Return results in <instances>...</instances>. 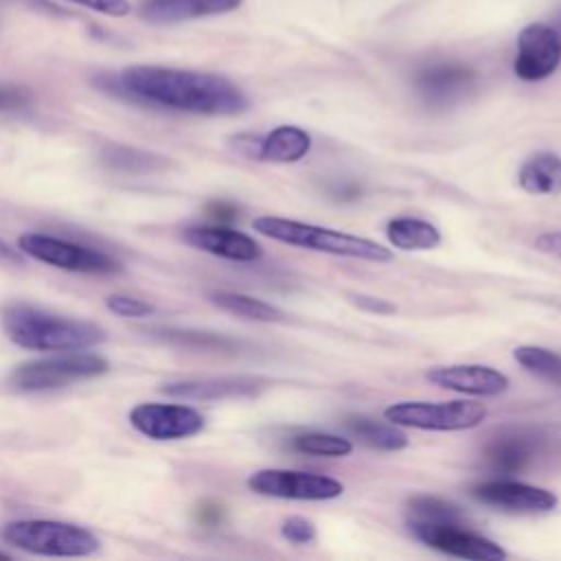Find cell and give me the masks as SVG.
<instances>
[{"label":"cell","mask_w":561,"mask_h":561,"mask_svg":"<svg viewBox=\"0 0 561 561\" xmlns=\"http://www.w3.org/2000/svg\"><path fill=\"white\" fill-rule=\"evenodd\" d=\"M96 83L118 99L175 112L234 116L248 110V96L239 85L224 75L204 70L142 64L101 75Z\"/></svg>","instance_id":"obj_1"},{"label":"cell","mask_w":561,"mask_h":561,"mask_svg":"<svg viewBox=\"0 0 561 561\" xmlns=\"http://www.w3.org/2000/svg\"><path fill=\"white\" fill-rule=\"evenodd\" d=\"M0 322L7 337L28 351H81L105 340V331L94 322L53 313L26 302L7 305L0 313Z\"/></svg>","instance_id":"obj_2"},{"label":"cell","mask_w":561,"mask_h":561,"mask_svg":"<svg viewBox=\"0 0 561 561\" xmlns=\"http://www.w3.org/2000/svg\"><path fill=\"white\" fill-rule=\"evenodd\" d=\"M252 228L267 239L287 243L294 248H302V250H316L333 256L359 259L370 263H386L392 259V252L373 239L340 232L324 226L296 221V219L263 215L252 221Z\"/></svg>","instance_id":"obj_3"},{"label":"cell","mask_w":561,"mask_h":561,"mask_svg":"<svg viewBox=\"0 0 561 561\" xmlns=\"http://www.w3.org/2000/svg\"><path fill=\"white\" fill-rule=\"evenodd\" d=\"M2 539L42 557H90L101 548L99 537L90 528L59 519L11 522L2 528Z\"/></svg>","instance_id":"obj_4"},{"label":"cell","mask_w":561,"mask_h":561,"mask_svg":"<svg viewBox=\"0 0 561 561\" xmlns=\"http://www.w3.org/2000/svg\"><path fill=\"white\" fill-rule=\"evenodd\" d=\"M110 370V362L88 351H59L48 357L28 359L15 366L9 381L20 392H44L77 381L101 377Z\"/></svg>","instance_id":"obj_5"},{"label":"cell","mask_w":561,"mask_h":561,"mask_svg":"<svg viewBox=\"0 0 561 561\" xmlns=\"http://www.w3.org/2000/svg\"><path fill=\"white\" fill-rule=\"evenodd\" d=\"M386 421L432 432H458L478 427L486 419L484 403L478 401H399L383 410Z\"/></svg>","instance_id":"obj_6"},{"label":"cell","mask_w":561,"mask_h":561,"mask_svg":"<svg viewBox=\"0 0 561 561\" xmlns=\"http://www.w3.org/2000/svg\"><path fill=\"white\" fill-rule=\"evenodd\" d=\"M18 248L46 265L79 272V274H114L121 272V263L110 254L66 241L61 237H50L44 232H24L18 239Z\"/></svg>","instance_id":"obj_7"},{"label":"cell","mask_w":561,"mask_h":561,"mask_svg":"<svg viewBox=\"0 0 561 561\" xmlns=\"http://www.w3.org/2000/svg\"><path fill=\"white\" fill-rule=\"evenodd\" d=\"M250 491L265 497L280 500H309L322 502L344 493V484L324 473L294 471V469H261L248 478Z\"/></svg>","instance_id":"obj_8"},{"label":"cell","mask_w":561,"mask_h":561,"mask_svg":"<svg viewBox=\"0 0 561 561\" xmlns=\"http://www.w3.org/2000/svg\"><path fill=\"white\" fill-rule=\"evenodd\" d=\"M136 432L153 440H180L204 430L206 419L199 410L184 403H138L129 410Z\"/></svg>","instance_id":"obj_9"},{"label":"cell","mask_w":561,"mask_h":561,"mask_svg":"<svg viewBox=\"0 0 561 561\" xmlns=\"http://www.w3.org/2000/svg\"><path fill=\"white\" fill-rule=\"evenodd\" d=\"M561 64V33L543 22L526 24L517 35L513 72L522 81H541Z\"/></svg>","instance_id":"obj_10"},{"label":"cell","mask_w":561,"mask_h":561,"mask_svg":"<svg viewBox=\"0 0 561 561\" xmlns=\"http://www.w3.org/2000/svg\"><path fill=\"white\" fill-rule=\"evenodd\" d=\"M410 530L430 548L451 557L473 561H500L508 557L500 543L462 528V524H410Z\"/></svg>","instance_id":"obj_11"},{"label":"cell","mask_w":561,"mask_h":561,"mask_svg":"<svg viewBox=\"0 0 561 561\" xmlns=\"http://www.w3.org/2000/svg\"><path fill=\"white\" fill-rule=\"evenodd\" d=\"M546 445L548 436L535 427H506L486 443L484 456L495 471L511 476L528 469Z\"/></svg>","instance_id":"obj_12"},{"label":"cell","mask_w":561,"mask_h":561,"mask_svg":"<svg viewBox=\"0 0 561 561\" xmlns=\"http://www.w3.org/2000/svg\"><path fill=\"white\" fill-rule=\"evenodd\" d=\"M471 495L482 504L511 513H550L559 504L552 491L517 480L480 482L471 489Z\"/></svg>","instance_id":"obj_13"},{"label":"cell","mask_w":561,"mask_h":561,"mask_svg":"<svg viewBox=\"0 0 561 561\" xmlns=\"http://www.w3.org/2000/svg\"><path fill=\"white\" fill-rule=\"evenodd\" d=\"M425 377L438 388L454 390L460 394H471V397H497L506 392L511 386L504 373L484 364L436 366V368H430Z\"/></svg>","instance_id":"obj_14"},{"label":"cell","mask_w":561,"mask_h":561,"mask_svg":"<svg viewBox=\"0 0 561 561\" xmlns=\"http://www.w3.org/2000/svg\"><path fill=\"white\" fill-rule=\"evenodd\" d=\"M182 239L193 245L195 250L228 259V261H241L250 263L261 259V245L248 237L245 232H239L230 226H188L182 232Z\"/></svg>","instance_id":"obj_15"},{"label":"cell","mask_w":561,"mask_h":561,"mask_svg":"<svg viewBox=\"0 0 561 561\" xmlns=\"http://www.w3.org/2000/svg\"><path fill=\"white\" fill-rule=\"evenodd\" d=\"M265 379L261 377H206V379H188L167 383L162 388L164 394L188 401H217V399H237V397H254L265 388Z\"/></svg>","instance_id":"obj_16"},{"label":"cell","mask_w":561,"mask_h":561,"mask_svg":"<svg viewBox=\"0 0 561 561\" xmlns=\"http://www.w3.org/2000/svg\"><path fill=\"white\" fill-rule=\"evenodd\" d=\"M476 75L469 66L456 61L432 64L416 77V90L432 105H447L465 96L473 88Z\"/></svg>","instance_id":"obj_17"},{"label":"cell","mask_w":561,"mask_h":561,"mask_svg":"<svg viewBox=\"0 0 561 561\" xmlns=\"http://www.w3.org/2000/svg\"><path fill=\"white\" fill-rule=\"evenodd\" d=\"M243 0H145L140 18L151 24H175L195 18L221 15L241 7Z\"/></svg>","instance_id":"obj_18"},{"label":"cell","mask_w":561,"mask_h":561,"mask_svg":"<svg viewBox=\"0 0 561 561\" xmlns=\"http://www.w3.org/2000/svg\"><path fill=\"white\" fill-rule=\"evenodd\" d=\"M311 149V136L296 125H280L259 142V160L265 162H298Z\"/></svg>","instance_id":"obj_19"},{"label":"cell","mask_w":561,"mask_h":561,"mask_svg":"<svg viewBox=\"0 0 561 561\" xmlns=\"http://www.w3.org/2000/svg\"><path fill=\"white\" fill-rule=\"evenodd\" d=\"M519 186L530 195L561 193V156L552 151L533 153L517 173Z\"/></svg>","instance_id":"obj_20"},{"label":"cell","mask_w":561,"mask_h":561,"mask_svg":"<svg viewBox=\"0 0 561 561\" xmlns=\"http://www.w3.org/2000/svg\"><path fill=\"white\" fill-rule=\"evenodd\" d=\"M344 427L355 436L359 443L373 449L383 451H399L408 447V438L394 423H381L364 414H351L344 419Z\"/></svg>","instance_id":"obj_21"},{"label":"cell","mask_w":561,"mask_h":561,"mask_svg":"<svg viewBox=\"0 0 561 561\" xmlns=\"http://www.w3.org/2000/svg\"><path fill=\"white\" fill-rule=\"evenodd\" d=\"M386 237L399 250H432L440 243L438 228L419 217L390 219L386 226Z\"/></svg>","instance_id":"obj_22"},{"label":"cell","mask_w":561,"mask_h":561,"mask_svg":"<svg viewBox=\"0 0 561 561\" xmlns=\"http://www.w3.org/2000/svg\"><path fill=\"white\" fill-rule=\"evenodd\" d=\"M208 298L221 311H228V313L245 318V320H254V322H283L285 320V313L278 307H274L265 300H259L254 296H248V294L213 291Z\"/></svg>","instance_id":"obj_23"},{"label":"cell","mask_w":561,"mask_h":561,"mask_svg":"<svg viewBox=\"0 0 561 561\" xmlns=\"http://www.w3.org/2000/svg\"><path fill=\"white\" fill-rule=\"evenodd\" d=\"M101 160L105 167L121 171V173H149V171H158L164 160L162 156L142 151V149H134V147H125V145H107L101 151Z\"/></svg>","instance_id":"obj_24"},{"label":"cell","mask_w":561,"mask_h":561,"mask_svg":"<svg viewBox=\"0 0 561 561\" xmlns=\"http://www.w3.org/2000/svg\"><path fill=\"white\" fill-rule=\"evenodd\" d=\"M160 342L193 348V351H234L237 342L219 335V333H206V331H188V329H156L151 331Z\"/></svg>","instance_id":"obj_25"},{"label":"cell","mask_w":561,"mask_h":561,"mask_svg":"<svg viewBox=\"0 0 561 561\" xmlns=\"http://www.w3.org/2000/svg\"><path fill=\"white\" fill-rule=\"evenodd\" d=\"M408 524H462V513L440 497L416 495L408 502Z\"/></svg>","instance_id":"obj_26"},{"label":"cell","mask_w":561,"mask_h":561,"mask_svg":"<svg viewBox=\"0 0 561 561\" xmlns=\"http://www.w3.org/2000/svg\"><path fill=\"white\" fill-rule=\"evenodd\" d=\"M513 357L524 370L548 381L561 383V355L541 346H517L513 351Z\"/></svg>","instance_id":"obj_27"},{"label":"cell","mask_w":561,"mask_h":561,"mask_svg":"<svg viewBox=\"0 0 561 561\" xmlns=\"http://www.w3.org/2000/svg\"><path fill=\"white\" fill-rule=\"evenodd\" d=\"M291 447L300 454L309 456H327V458H342L353 451V443L344 436L335 434H322V432H307L298 434L291 440Z\"/></svg>","instance_id":"obj_28"},{"label":"cell","mask_w":561,"mask_h":561,"mask_svg":"<svg viewBox=\"0 0 561 561\" xmlns=\"http://www.w3.org/2000/svg\"><path fill=\"white\" fill-rule=\"evenodd\" d=\"M105 307L114 316H123V318H147V316H151L156 311L153 305H149L142 298L129 296V294H110L105 298Z\"/></svg>","instance_id":"obj_29"},{"label":"cell","mask_w":561,"mask_h":561,"mask_svg":"<svg viewBox=\"0 0 561 561\" xmlns=\"http://www.w3.org/2000/svg\"><path fill=\"white\" fill-rule=\"evenodd\" d=\"M280 535L291 541V543H298V546H305V543H311L316 539V526L305 519V517H287L280 526Z\"/></svg>","instance_id":"obj_30"},{"label":"cell","mask_w":561,"mask_h":561,"mask_svg":"<svg viewBox=\"0 0 561 561\" xmlns=\"http://www.w3.org/2000/svg\"><path fill=\"white\" fill-rule=\"evenodd\" d=\"M33 101V94L24 85L15 83H0V112H15L28 107Z\"/></svg>","instance_id":"obj_31"},{"label":"cell","mask_w":561,"mask_h":561,"mask_svg":"<svg viewBox=\"0 0 561 561\" xmlns=\"http://www.w3.org/2000/svg\"><path fill=\"white\" fill-rule=\"evenodd\" d=\"M75 4H81L85 9H92L96 13H105L112 18H121L129 13V2L127 0H70Z\"/></svg>","instance_id":"obj_32"},{"label":"cell","mask_w":561,"mask_h":561,"mask_svg":"<svg viewBox=\"0 0 561 561\" xmlns=\"http://www.w3.org/2000/svg\"><path fill=\"white\" fill-rule=\"evenodd\" d=\"M351 300L364 309V311H370V313H377V316H386V313H394V305L383 300V298H377V296H351Z\"/></svg>","instance_id":"obj_33"},{"label":"cell","mask_w":561,"mask_h":561,"mask_svg":"<svg viewBox=\"0 0 561 561\" xmlns=\"http://www.w3.org/2000/svg\"><path fill=\"white\" fill-rule=\"evenodd\" d=\"M206 215H208L213 221L226 226V224H230V221L237 219V208H234L232 204H228V202H213V204L206 206Z\"/></svg>","instance_id":"obj_34"},{"label":"cell","mask_w":561,"mask_h":561,"mask_svg":"<svg viewBox=\"0 0 561 561\" xmlns=\"http://www.w3.org/2000/svg\"><path fill=\"white\" fill-rule=\"evenodd\" d=\"M535 248L550 254V256H557L561 259V230H552V232H541L537 239H535Z\"/></svg>","instance_id":"obj_35"},{"label":"cell","mask_w":561,"mask_h":561,"mask_svg":"<svg viewBox=\"0 0 561 561\" xmlns=\"http://www.w3.org/2000/svg\"><path fill=\"white\" fill-rule=\"evenodd\" d=\"M0 259L4 261H11V263H20V256L13 248H9L4 241H0Z\"/></svg>","instance_id":"obj_36"},{"label":"cell","mask_w":561,"mask_h":561,"mask_svg":"<svg viewBox=\"0 0 561 561\" xmlns=\"http://www.w3.org/2000/svg\"><path fill=\"white\" fill-rule=\"evenodd\" d=\"M0 559H11V557H9L7 552H2V550H0Z\"/></svg>","instance_id":"obj_37"}]
</instances>
